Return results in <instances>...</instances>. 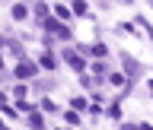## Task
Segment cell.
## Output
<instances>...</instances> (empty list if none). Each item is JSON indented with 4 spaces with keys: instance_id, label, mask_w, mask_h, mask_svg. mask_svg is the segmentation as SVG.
Here are the masks:
<instances>
[{
    "instance_id": "1",
    "label": "cell",
    "mask_w": 153,
    "mask_h": 130,
    "mask_svg": "<svg viewBox=\"0 0 153 130\" xmlns=\"http://www.w3.org/2000/svg\"><path fill=\"white\" fill-rule=\"evenodd\" d=\"M121 67H124V76H128V83H134V79H140V73H143V67L137 64L134 57H128V54L121 57Z\"/></svg>"
},
{
    "instance_id": "2",
    "label": "cell",
    "mask_w": 153,
    "mask_h": 130,
    "mask_svg": "<svg viewBox=\"0 0 153 130\" xmlns=\"http://www.w3.org/2000/svg\"><path fill=\"white\" fill-rule=\"evenodd\" d=\"M35 73H38V64H35V60H26V57H22V60L16 64V79H32Z\"/></svg>"
},
{
    "instance_id": "3",
    "label": "cell",
    "mask_w": 153,
    "mask_h": 130,
    "mask_svg": "<svg viewBox=\"0 0 153 130\" xmlns=\"http://www.w3.org/2000/svg\"><path fill=\"white\" fill-rule=\"evenodd\" d=\"M45 29H48V32H54L57 38H64V41L70 38V29H67L61 19H51V16H48V19H45Z\"/></svg>"
},
{
    "instance_id": "4",
    "label": "cell",
    "mask_w": 153,
    "mask_h": 130,
    "mask_svg": "<svg viewBox=\"0 0 153 130\" xmlns=\"http://www.w3.org/2000/svg\"><path fill=\"white\" fill-rule=\"evenodd\" d=\"M67 64H70V67H74V70H83V67H86V60H83V57H80V54H76V51H67Z\"/></svg>"
},
{
    "instance_id": "5",
    "label": "cell",
    "mask_w": 153,
    "mask_h": 130,
    "mask_svg": "<svg viewBox=\"0 0 153 130\" xmlns=\"http://www.w3.org/2000/svg\"><path fill=\"white\" fill-rule=\"evenodd\" d=\"M26 16H29V7H26V3H13V19H16V22H22Z\"/></svg>"
},
{
    "instance_id": "6",
    "label": "cell",
    "mask_w": 153,
    "mask_h": 130,
    "mask_svg": "<svg viewBox=\"0 0 153 130\" xmlns=\"http://www.w3.org/2000/svg\"><path fill=\"white\" fill-rule=\"evenodd\" d=\"M29 127H32V130H42V127H45V118L35 114V111H29Z\"/></svg>"
},
{
    "instance_id": "7",
    "label": "cell",
    "mask_w": 153,
    "mask_h": 130,
    "mask_svg": "<svg viewBox=\"0 0 153 130\" xmlns=\"http://www.w3.org/2000/svg\"><path fill=\"white\" fill-rule=\"evenodd\" d=\"M38 64L48 67V70H54V67H57V57H54V54H42V60H38Z\"/></svg>"
},
{
    "instance_id": "8",
    "label": "cell",
    "mask_w": 153,
    "mask_h": 130,
    "mask_svg": "<svg viewBox=\"0 0 153 130\" xmlns=\"http://www.w3.org/2000/svg\"><path fill=\"white\" fill-rule=\"evenodd\" d=\"M89 54H93V57H105V54H108V48H105V45H93V48H89Z\"/></svg>"
},
{
    "instance_id": "9",
    "label": "cell",
    "mask_w": 153,
    "mask_h": 130,
    "mask_svg": "<svg viewBox=\"0 0 153 130\" xmlns=\"http://www.w3.org/2000/svg\"><path fill=\"white\" fill-rule=\"evenodd\" d=\"M26 92H29V89H26V86H22V83H19L16 89H13V95H16V98H26Z\"/></svg>"
},
{
    "instance_id": "10",
    "label": "cell",
    "mask_w": 153,
    "mask_h": 130,
    "mask_svg": "<svg viewBox=\"0 0 153 130\" xmlns=\"http://www.w3.org/2000/svg\"><path fill=\"white\" fill-rule=\"evenodd\" d=\"M74 13H80V16L86 13V3H83V0H74Z\"/></svg>"
},
{
    "instance_id": "11",
    "label": "cell",
    "mask_w": 153,
    "mask_h": 130,
    "mask_svg": "<svg viewBox=\"0 0 153 130\" xmlns=\"http://www.w3.org/2000/svg\"><path fill=\"white\" fill-rule=\"evenodd\" d=\"M108 79H112V83H115V86H124V83H128V79H124V76H121V73H112V76H108Z\"/></svg>"
},
{
    "instance_id": "12",
    "label": "cell",
    "mask_w": 153,
    "mask_h": 130,
    "mask_svg": "<svg viewBox=\"0 0 153 130\" xmlns=\"http://www.w3.org/2000/svg\"><path fill=\"white\" fill-rule=\"evenodd\" d=\"M70 105H74V111H83V108H86V98H74Z\"/></svg>"
},
{
    "instance_id": "13",
    "label": "cell",
    "mask_w": 153,
    "mask_h": 130,
    "mask_svg": "<svg viewBox=\"0 0 153 130\" xmlns=\"http://www.w3.org/2000/svg\"><path fill=\"white\" fill-rule=\"evenodd\" d=\"M64 118H67V124H80V118H76V111H74V108H70V111H67Z\"/></svg>"
},
{
    "instance_id": "14",
    "label": "cell",
    "mask_w": 153,
    "mask_h": 130,
    "mask_svg": "<svg viewBox=\"0 0 153 130\" xmlns=\"http://www.w3.org/2000/svg\"><path fill=\"white\" fill-rule=\"evenodd\" d=\"M35 13H38L42 19H48V7H45V3H35Z\"/></svg>"
},
{
    "instance_id": "15",
    "label": "cell",
    "mask_w": 153,
    "mask_h": 130,
    "mask_svg": "<svg viewBox=\"0 0 153 130\" xmlns=\"http://www.w3.org/2000/svg\"><path fill=\"white\" fill-rule=\"evenodd\" d=\"M42 108H45V111H57V105L51 102V98H45V102H42Z\"/></svg>"
},
{
    "instance_id": "16",
    "label": "cell",
    "mask_w": 153,
    "mask_h": 130,
    "mask_svg": "<svg viewBox=\"0 0 153 130\" xmlns=\"http://www.w3.org/2000/svg\"><path fill=\"white\" fill-rule=\"evenodd\" d=\"M0 108H7V98H3V92H0Z\"/></svg>"
},
{
    "instance_id": "17",
    "label": "cell",
    "mask_w": 153,
    "mask_h": 130,
    "mask_svg": "<svg viewBox=\"0 0 153 130\" xmlns=\"http://www.w3.org/2000/svg\"><path fill=\"white\" fill-rule=\"evenodd\" d=\"M147 3H150V7H153V0H147Z\"/></svg>"
},
{
    "instance_id": "18",
    "label": "cell",
    "mask_w": 153,
    "mask_h": 130,
    "mask_svg": "<svg viewBox=\"0 0 153 130\" xmlns=\"http://www.w3.org/2000/svg\"><path fill=\"white\" fill-rule=\"evenodd\" d=\"M150 38H153V35H150Z\"/></svg>"
}]
</instances>
